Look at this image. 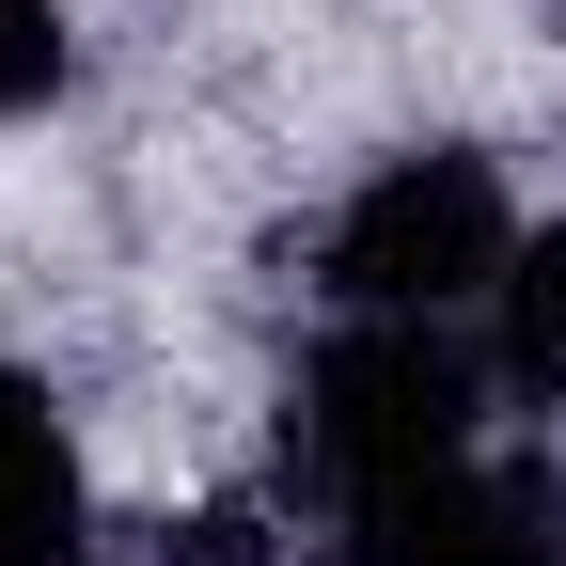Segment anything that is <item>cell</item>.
<instances>
[{
    "instance_id": "cell-1",
    "label": "cell",
    "mask_w": 566,
    "mask_h": 566,
    "mask_svg": "<svg viewBox=\"0 0 566 566\" xmlns=\"http://www.w3.org/2000/svg\"><path fill=\"white\" fill-rule=\"evenodd\" d=\"M472 441H488V346H457V315H331V346L300 363V409H283V472L331 520H363L378 488Z\"/></svg>"
},
{
    "instance_id": "cell-2",
    "label": "cell",
    "mask_w": 566,
    "mask_h": 566,
    "mask_svg": "<svg viewBox=\"0 0 566 566\" xmlns=\"http://www.w3.org/2000/svg\"><path fill=\"white\" fill-rule=\"evenodd\" d=\"M520 268V205H504V158H472V142H409L346 189V221L315 237V283L331 315H472L504 300Z\"/></svg>"
},
{
    "instance_id": "cell-3",
    "label": "cell",
    "mask_w": 566,
    "mask_h": 566,
    "mask_svg": "<svg viewBox=\"0 0 566 566\" xmlns=\"http://www.w3.org/2000/svg\"><path fill=\"white\" fill-rule=\"evenodd\" d=\"M331 566H566V457L472 441L441 472L378 488L363 520H331Z\"/></svg>"
},
{
    "instance_id": "cell-4",
    "label": "cell",
    "mask_w": 566,
    "mask_h": 566,
    "mask_svg": "<svg viewBox=\"0 0 566 566\" xmlns=\"http://www.w3.org/2000/svg\"><path fill=\"white\" fill-rule=\"evenodd\" d=\"M95 504H80V441L32 378H0V566H80Z\"/></svg>"
},
{
    "instance_id": "cell-5",
    "label": "cell",
    "mask_w": 566,
    "mask_h": 566,
    "mask_svg": "<svg viewBox=\"0 0 566 566\" xmlns=\"http://www.w3.org/2000/svg\"><path fill=\"white\" fill-rule=\"evenodd\" d=\"M488 378H504L520 409H566V221L520 237L504 300H488Z\"/></svg>"
},
{
    "instance_id": "cell-6",
    "label": "cell",
    "mask_w": 566,
    "mask_h": 566,
    "mask_svg": "<svg viewBox=\"0 0 566 566\" xmlns=\"http://www.w3.org/2000/svg\"><path fill=\"white\" fill-rule=\"evenodd\" d=\"M63 95V0H0V126Z\"/></svg>"
}]
</instances>
